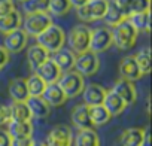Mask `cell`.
Listing matches in <instances>:
<instances>
[{"mask_svg": "<svg viewBox=\"0 0 152 146\" xmlns=\"http://www.w3.org/2000/svg\"><path fill=\"white\" fill-rule=\"evenodd\" d=\"M37 45L42 46L45 51H48L49 54H55L57 51L63 49L64 43H66V33L60 26H49L43 33H40L37 37Z\"/></svg>", "mask_w": 152, "mask_h": 146, "instance_id": "1", "label": "cell"}, {"mask_svg": "<svg viewBox=\"0 0 152 146\" xmlns=\"http://www.w3.org/2000/svg\"><path fill=\"white\" fill-rule=\"evenodd\" d=\"M110 31H112V43L116 48L124 49V51L134 46V43L137 40V34H139V31L127 20L122 21L121 24H118L116 27H113V30H110Z\"/></svg>", "mask_w": 152, "mask_h": 146, "instance_id": "2", "label": "cell"}, {"mask_svg": "<svg viewBox=\"0 0 152 146\" xmlns=\"http://www.w3.org/2000/svg\"><path fill=\"white\" fill-rule=\"evenodd\" d=\"M90 39H91V28L88 26L79 24V26H75L70 30L67 43L73 54L79 55V54L90 51Z\"/></svg>", "mask_w": 152, "mask_h": 146, "instance_id": "3", "label": "cell"}, {"mask_svg": "<svg viewBox=\"0 0 152 146\" xmlns=\"http://www.w3.org/2000/svg\"><path fill=\"white\" fill-rule=\"evenodd\" d=\"M57 85L61 88V91L64 93V96L67 99H75L78 97L84 88H85V82L84 78L76 72H66L61 75V78L58 79Z\"/></svg>", "mask_w": 152, "mask_h": 146, "instance_id": "4", "label": "cell"}, {"mask_svg": "<svg viewBox=\"0 0 152 146\" xmlns=\"http://www.w3.org/2000/svg\"><path fill=\"white\" fill-rule=\"evenodd\" d=\"M49 26H52V18L46 12L39 14H27V17L23 20V30L27 36L37 37L40 33H43Z\"/></svg>", "mask_w": 152, "mask_h": 146, "instance_id": "5", "label": "cell"}, {"mask_svg": "<svg viewBox=\"0 0 152 146\" xmlns=\"http://www.w3.org/2000/svg\"><path fill=\"white\" fill-rule=\"evenodd\" d=\"M100 67V58L97 54L91 52V51H87L84 54H79L76 55L75 58V64H73V69L76 73L84 78V76H93L97 73Z\"/></svg>", "mask_w": 152, "mask_h": 146, "instance_id": "6", "label": "cell"}, {"mask_svg": "<svg viewBox=\"0 0 152 146\" xmlns=\"http://www.w3.org/2000/svg\"><path fill=\"white\" fill-rule=\"evenodd\" d=\"M112 31L106 27H99L96 30H91V39H90V51L94 54L104 52L112 46Z\"/></svg>", "mask_w": 152, "mask_h": 146, "instance_id": "7", "label": "cell"}, {"mask_svg": "<svg viewBox=\"0 0 152 146\" xmlns=\"http://www.w3.org/2000/svg\"><path fill=\"white\" fill-rule=\"evenodd\" d=\"M27 39H28V36L26 34V31L23 28L14 30V31H11V33H8L5 36L3 48L9 54H17V52H20V51H23L26 48Z\"/></svg>", "mask_w": 152, "mask_h": 146, "instance_id": "8", "label": "cell"}, {"mask_svg": "<svg viewBox=\"0 0 152 146\" xmlns=\"http://www.w3.org/2000/svg\"><path fill=\"white\" fill-rule=\"evenodd\" d=\"M107 94V90L99 84H90L84 88L82 91V97H84V104H87L88 107L93 106H100L104 101V97Z\"/></svg>", "mask_w": 152, "mask_h": 146, "instance_id": "9", "label": "cell"}, {"mask_svg": "<svg viewBox=\"0 0 152 146\" xmlns=\"http://www.w3.org/2000/svg\"><path fill=\"white\" fill-rule=\"evenodd\" d=\"M36 75L46 84V85H51V84H57L58 79L61 78L63 72L60 70V67L49 58L48 61H45L42 66H39L36 69Z\"/></svg>", "mask_w": 152, "mask_h": 146, "instance_id": "10", "label": "cell"}, {"mask_svg": "<svg viewBox=\"0 0 152 146\" xmlns=\"http://www.w3.org/2000/svg\"><path fill=\"white\" fill-rule=\"evenodd\" d=\"M110 91H113V93H115V94H116V96L125 103V106L133 104V103L137 100V91H136V87H134V84L130 82V81L118 79Z\"/></svg>", "mask_w": 152, "mask_h": 146, "instance_id": "11", "label": "cell"}, {"mask_svg": "<svg viewBox=\"0 0 152 146\" xmlns=\"http://www.w3.org/2000/svg\"><path fill=\"white\" fill-rule=\"evenodd\" d=\"M119 75H121V79L130 81V82H134V81H137L143 76L140 73V69H139V66H137L133 55H127L121 60V63H119Z\"/></svg>", "mask_w": 152, "mask_h": 146, "instance_id": "12", "label": "cell"}, {"mask_svg": "<svg viewBox=\"0 0 152 146\" xmlns=\"http://www.w3.org/2000/svg\"><path fill=\"white\" fill-rule=\"evenodd\" d=\"M72 122L78 130L93 128V122L90 118V107L87 104H78L72 110Z\"/></svg>", "mask_w": 152, "mask_h": 146, "instance_id": "13", "label": "cell"}, {"mask_svg": "<svg viewBox=\"0 0 152 146\" xmlns=\"http://www.w3.org/2000/svg\"><path fill=\"white\" fill-rule=\"evenodd\" d=\"M42 99L46 101V104L51 107H57V106H61L66 103L67 97L64 96V93L61 91V88L57 85V84H51V85H46L43 94H42Z\"/></svg>", "mask_w": 152, "mask_h": 146, "instance_id": "14", "label": "cell"}, {"mask_svg": "<svg viewBox=\"0 0 152 146\" xmlns=\"http://www.w3.org/2000/svg\"><path fill=\"white\" fill-rule=\"evenodd\" d=\"M26 104L31 113V118L42 119V118H46L51 112V107L46 104V101L42 97H28L26 100Z\"/></svg>", "mask_w": 152, "mask_h": 146, "instance_id": "15", "label": "cell"}, {"mask_svg": "<svg viewBox=\"0 0 152 146\" xmlns=\"http://www.w3.org/2000/svg\"><path fill=\"white\" fill-rule=\"evenodd\" d=\"M143 139H145L143 128H137V127L127 128L121 134V139H119L121 145L119 146H142Z\"/></svg>", "mask_w": 152, "mask_h": 146, "instance_id": "16", "label": "cell"}, {"mask_svg": "<svg viewBox=\"0 0 152 146\" xmlns=\"http://www.w3.org/2000/svg\"><path fill=\"white\" fill-rule=\"evenodd\" d=\"M48 60H49V52L45 51L37 43L28 48V51H27V61H28V64H30V67L33 70H36L39 66H42Z\"/></svg>", "mask_w": 152, "mask_h": 146, "instance_id": "17", "label": "cell"}, {"mask_svg": "<svg viewBox=\"0 0 152 146\" xmlns=\"http://www.w3.org/2000/svg\"><path fill=\"white\" fill-rule=\"evenodd\" d=\"M8 134L12 139L18 137H31L33 136V124L30 122H18V121H9L8 124Z\"/></svg>", "mask_w": 152, "mask_h": 146, "instance_id": "18", "label": "cell"}, {"mask_svg": "<svg viewBox=\"0 0 152 146\" xmlns=\"http://www.w3.org/2000/svg\"><path fill=\"white\" fill-rule=\"evenodd\" d=\"M128 18V15L116 5L115 0H109V6H107V12L104 15L103 20H106V24L107 26H112V27H116L118 24H121L122 21H125Z\"/></svg>", "mask_w": 152, "mask_h": 146, "instance_id": "19", "label": "cell"}, {"mask_svg": "<svg viewBox=\"0 0 152 146\" xmlns=\"http://www.w3.org/2000/svg\"><path fill=\"white\" fill-rule=\"evenodd\" d=\"M21 24H23V17H21V14L15 9V11H12L9 15L0 18V33L8 34V33H11V31H14V30L21 28Z\"/></svg>", "mask_w": 152, "mask_h": 146, "instance_id": "20", "label": "cell"}, {"mask_svg": "<svg viewBox=\"0 0 152 146\" xmlns=\"http://www.w3.org/2000/svg\"><path fill=\"white\" fill-rule=\"evenodd\" d=\"M75 58H76V55L70 49H60L52 55L51 60L60 67L61 72H70V69H73Z\"/></svg>", "mask_w": 152, "mask_h": 146, "instance_id": "21", "label": "cell"}, {"mask_svg": "<svg viewBox=\"0 0 152 146\" xmlns=\"http://www.w3.org/2000/svg\"><path fill=\"white\" fill-rule=\"evenodd\" d=\"M103 106L104 109L109 112L110 116H118L121 115L124 110H125V103L113 93V91H107L106 97H104V101H103Z\"/></svg>", "mask_w": 152, "mask_h": 146, "instance_id": "22", "label": "cell"}, {"mask_svg": "<svg viewBox=\"0 0 152 146\" xmlns=\"http://www.w3.org/2000/svg\"><path fill=\"white\" fill-rule=\"evenodd\" d=\"M9 96L14 101H26L28 99V91L26 85V79L15 78L9 82Z\"/></svg>", "mask_w": 152, "mask_h": 146, "instance_id": "23", "label": "cell"}, {"mask_svg": "<svg viewBox=\"0 0 152 146\" xmlns=\"http://www.w3.org/2000/svg\"><path fill=\"white\" fill-rule=\"evenodd\" d=\"M9 112H11V121L30 122L33 119L26 101H12V104L9 106Z\"/></svg>", "mask_w": 152, "mask_h": 146, "instance_id": "24", "label": "cell"}, {"mask_svg": "<svg viewBox=\"0 0 152 146\" xmlns=\"http://www.w3.org/2000/svg\"><path fill=\"white\" fill-rule=\"evenodd\" d=\"M75 146H100L99 134L93 130H79V133L75 137Z\"/></svg>", "mask_w": 152, "mask_h": 146, "instance_id": "25", "label": "cell"}, {"mask_svg": "<svg viewBox=\"0 0 152 146\" xmlns=\"http://www.w3.org/2000/svg\"><path fill=\"white\" fill-rule=\"evenodd\" d=\"M127 21L137 30V31H149L151 30V11L143 12V14H131L128 15Z\"/></svg>", "mask_w": 152, "mask_h": 146, "instance_id": "26", "label": "cell"}, {"mask_svg": "<svg viewBox=\"0 0 152 146\" xmlns=\"http://www.w3.org/2000/svg\"><path fill=\"white\" fill-rule=\"evenodd\" d=\"M26 85H27L28 97H42V94L46 88V84L36 75V73L26 79Z\"/></svg>", "mask_w": 152, "mask_h": 146, "instance_id": "27", "label": "cell"}, {"mask_svg": "<svg viewBox=\"0 0 152 146\" xmlns=\"http://www.w3.org/2000/svg\"><path fill=\"white\" fill-rule=\"evenodd\" d=\"M87 5L90 9L91 20L96 21V20L104 18V15L107 12V6H109V0H90Z\"/></svg>", "mask_w": 152, "mask_h": 146, "instance_id": "28", "label": "cell"}, {"mask_svg": "<svg viewBox=\"0 0 152 146\" xmlns=\"http://www.w3.org/2000/svg\"><path fill=\"white\" fill-rule=\"evenodd\" d=\"M90 118H91V122H93V127H100V125H104L109 122V119L112 118L109 115V112L104 109L103 104L100 106H93L90 107Z\"/></svg>", "mask_w": 152, "mask_h": 146, "instance_id": "29", "label": "cell"}, {"mask_svg": "<svg viewBox=\"0 0 152 146\" xmlns=\"http://www.w3.org/2000/svg\"><path fill=\"white\" fill-rule=\"evenodd\" d=\"M139 69H140V73L142 75H148V73L151 72V49L149 46H145L142 48L136 55H133Z\"/></svg>", "mask_w": 152, "mask_h": 146, "instance_id": "30", "label": "cell"}, {"mask_svg": "<svg viewBox=\"0 0 152 146\" xmlns=\"http://www.w3.org/2000/svg\"><path fill=\"white\" fill-rule=\"evenodd\" d=\"M72 9L69 0H49L48 11L55 17H63Z\"/></svg>", "mask_w": 152, "mask_h": 146, "instance_id": "31", "label": "cell"}, {"mask_svg": "<svg viewBox=\"0 0 152 146\" xmlns=\"http://www.w3.org/2000/svg\"><path fill=\"white\" fill-rule=\"evenodd\" d=\"M49 139H54V140H61V142H72V130L69 125H57L54 127L49 134H48Z\"/></svg>", "mask_w": 152, "mask_h": 146, "instance_id": "32", "label": "cell"}, {"mask_svg": "<svg viewBox=\"0 0 152 146\" xmlns=\"http://www.w3.org/2000/svg\"><path fill=\"white\" fill-rule=\"evenodd\" d=\"M49 0H26L24 2V11L27 14H39V12H48Z\"/></svg>", "mask_w": 152, "mask_h": 146, "instance_id": "33", "label": "cell"}, {"mask_svg": "<svg viewBox=\"0 0 152 146\" xmlns=\"http://www.w3.org/2000/svg\"><path fill=\"white\" fill-rule=\"evenodd\" d=\"M151 11V0H133V3L128 9V15L131 14H143Z\"/></svg>", "mask_w": 152, "mask_h": 146, "instance_id": "34", "label": "cell"}, {"mask_svg": "<svg viewBox=\"0 0 152 146\" xmlns=\"http://www.w3.org/2000/svg\"><path fill=\"white\" fill-rule=\"evenodd\" d=\"M12 11H15L12 0H0V18L9 15Z\"/></svg>", "mask_w": 152, "mask_h": 146, "instance_id": "35", "label": "cell"}, {"mask_svg": "<svg viewBox=\"0 0 152 146\" xmlns=\"http://www.w3.org/2000/svg\"><path fill=\"white\" fill-rule=\"evenodd\" d=\"M11 121V112H9V106L0 103V125H6Z\"/></svg>", "mask_w": 152, "mask_h": 146, "instance_id": "36", "label": "cell"}, {"mask_svg": "<svg viewBox=\"0 0 152 146\" xmlns=\"http://www.w3.org/2000/svg\"><path fill=\"white\" fill-rule=\"evenodd\" d=\"M33 137H18L11 140V146H33Z\"/></svg>", "mask_w": 152, "mask_h": 146, "instance_id": "37", "label": "cell"}, {"mask_svg": "<svg viewBox=\"0 0 152 146\" xmlns=\"http://www.w3.org/2000/svg\"><path fill=\"white\" fill-rule=\"evenodd\" d=\"M76 14H78V18L82 20V21H93L91 20V15H90L88 5H84V6L78 8V9H76Z\"/></svg>", "mask_w": 152, "mask_h": 146, "instance_id": "38", "label": "cell"}, {"mask_svg": "<svg viewBox=\"0 0 152 146\" xmlns=\"http://www.w3.org/2000/svg\"><path fill=\"white\" fill-rule=\"evenodd\" d=\"M11 140L12 137L8 134V131L0 128V146H11Z\"/></svg>", "mask_w": 152, "mask_h": 146, "instance_id": "39", "label": "cell"}, {"mask_svg": "<svg viewBox=\"0 0 152 146\" xmlns=\"http://www.w3.org/2000/svg\"><path fill=\"white\" fill-rule=\"evenodd\" d=\"M9 61V52L3 48V46H0V69H3Z\"/></svg>", "mask_w": 152, "mask_h": 146, "instance_id": "40", "label": "cell"}, {"mask_svg": "<svg viewBox=\"0 0 152 146\" xmlns=\"http://www.w3.org/2000/svg\"><path fill=\"white\" fill-rule=\"evenodd\" d=\"M45 146H72V142H61V140H54L46 137Z\"/></svg>", "mask_w": 152, "mask_h": 146, "instance_id": "41", "label": "cell"}, {"mask_svg": "<svg viewBox=\"0 0 152 146\" xmlns=\"http://www.w3.org/2000/svg\"><path fill=\"white\" fill-rule=\"evenodd\" d=\"M116 2V5L128 15V9H130V6H131V3H133V0H115Z\"/></svg>", "mask_w": 152, "mask_h": 146, "instance_id": "42", "label": "cell"}, {"mask_svg": "<svg viewBox=\"0 0 152 146\" xmlns=\"http://www.w3.org/2000/svg\"><path fill=\"white\" fill-rule=\"evenodd\" d=\"M70 2V6H73V8H81V6H84V5H87L90 0H69Z\"/></svg>", "mask_w": 152, "mask_h": 146, "instance_id": "43", "label": "cell"}, {"mask_svg": "<svg viewBox=\"0 0 152 146\" xmlns=\"http://www.w3.org/2000/svg\"><path fill=\"white\" fill-rule=\"evenodd\" d=\"M142 146H151V139H149V130L148 128L145 130V139H143Z\"/></svg>", "mask_w": 152, "mask_h": 146, "instance_id": "44", "label": "cell"}, {"mask_svg": "<svg viewBox=\"0 0 152 146\" xmlns=\"http://www.w3.org/2000/svg\"><path fill=\"white\" fill-rule=\"evenodd\" d=\"M33 146H45V143H39V142H34Z\"/></svg>", "mask_w": 152, "mask_h": 146, "instance_id": "45", "label": "cell"}, {"mask_svg": "<svg viewBox=\"0 0 152 146\" xmlns=\"http://www.w3.org/2000/svg\"><path fill=\"white\" fill-rule=\"evenodd\" d=\"M20 2H23V3H24V2H26V0H20Z\"/></svg>", "mask_w": 152, "mask_h": 146, "instance_id": "46", "label": "cell"}]
</instances>
